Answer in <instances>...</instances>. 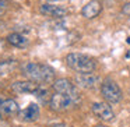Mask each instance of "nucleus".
Segmentation results:
<instances>
[{
    "label": "nucleus",
    "instance_id": "14",
    "mask_svg": "<svg viewBox=\"0 0 130 127\" xmlns=\"http://www.w3.org/2000/svg\"><path fill=\"white\" fill-rule=\"evenodd\" d=\"M35 96H37L38 99H39L41 102H42V103H49V102H51V94H49V91L46 89L45 87H41L39 85V88H38V91L37 92L34 94Z\"/></svg>",
    "mask_w": 130,
    "mask_h": 127
},
{
    "label": "nucleus",
    "instance_id": "9",
    "mask_svg": "<svg viewBox=\"0 0 130 127\" xmlns=\"http://www.w3.org/2000/svg\"><path fill=\"white\" fill-rule=\"evenodd\" d=\"M41 84L32 81V80H27V81H15L11 84V89L18 94H35L38 91Z\"/></svg>",
    "mask_w": 130,
    "mask_h": 127
},
{
    "label": "nucleus",
    "instance_id": "18",
    "mask_svg": "<svg viewBox=\"0 0 130 127\" xmlns=\"http://www.w3.org/2000/svg\"><path fill=\"white\" fill-rule=\"evenodd\" d=\"M3 27H4V24H3V23H2V21H0V29L3 28Z\"/></svg>",
    "mask_w": 130,
    "mask_h": 127
},
{
    "label": "nucleus",
    "instance_id": "11",
    "mask_svg": "<svg viewBox=\"0 0 130 127\" xmlns=\"http://www.w3.org/2000/svg\"><path fill=\"white\" fill-rule=\"evenodd\" d=\"M21 120L32 123V121H37L39 119V106L37 103H29L25 109H23L18 113Z\"/></svg>",
    "mask_w": 130,
    "mask_h": 127
},
{
    "label": "nucleus",
    "instance_id": "19",
    "mask_svg": "<svg viewBox=\"0 0 130 127\" xmlns=\"http://www.w3.org/2000/svg\"><path fill=\"white\" fill-rule=\"evenodd\" d=\"M49 2H59V0H49Z\"/></svg>",
    "mask_w": 130,
    "mask_h": 127
},
{
    "label": "nucleus",
    "instance_id": "10",
    "mask_svg": "<svg viewBox=\"0 0 130 127\" xmlns=\"http://www.w3.org/2000/svg\"><path fill=\"white\" fill-rule=\"evenodd\" d=\"M76 82L83 88H87V89H91V88H95V85L98 84V77L92 73H78L76 76Z\"/></svg>",
    "mask_w": 130,
    "mask_h": 127
},
{
    "label": "nucleus",
    "instance_id": "8",
    "mask_svg": "<svg viewBox=\"0 0 130 127\" xmlns=\"http://www.w3.org/2000/svg\"><path fill=\"white\" fill-rule=\"evenodd\" d=\"M102 11V3L101 0H90L87 4L81 9V15L87 20H92V18L98 17Z\"/></svg>",
    "mask_w": 130,
    "mask_h": 127
},
{
    "label": "nucleus",
    "instance_id": "17",
    "mask_svg": "<svg viewBox=\"0 0 130 127\" xmlns=\"http://www.w3.org/2000/svg\"><path fill=\"white\" fill-rule=\"evenodd\" d=\"M51 127H70V126H67V124H63V123H57V124H53V126H51Z\"/></svg>",
    "mask_w": 130,
    "mask_h": 127
},
{
    "label": "nucleus",
    "instance_id": "1",
    "mask_svg": "<svg viewBox=\"0 0 130 127\" xmlns=\"http://www.w3.org/2000/svg\"><path fill=\"white\" fill-rule=\"evenodd\" d=\"M23 71L28 80L38 82V84H53L56 73L49 64L43 63L28 62L23 66Z\"/></svg>",
    "mask_w": 130,
    "mask_h": 127
},
{
    "label": "nucleus",
    "instance_id": "5",
    "mask_svg": "<svg viewBox=\"0 0 130 127\" xmlns=\"http://www.w3.org/2000/svg\"><path fill=\"white\" fill-rule=\"evenodd\" d=\"M49 106H51V109L55 110V112H66L70 106H76V105H74L73 101H71L70 96L55 91V94L51 96Z\"/></svg>",
    "mask_w": 130,
    "mask_h": 127
},
{
    "label": "nucleus",
    "instance_id": "12",
    "mask_svg": "<svg viewBox=\"0 0 130 127\" xmlns=\"http://www.w3.org/2000/svg\"><path fill=\"white\" fill-rule=\"evenodd\" d=\"M0 113L4 116H15L20 113L18 103L14 99H4L0 102Z\"/></svg>",
    "mask_w": 130,
    "mask_h": 127
},
{
    "label": "nucleus",
    "instance_id": "4",
    "mask_svg": "<svg viewBox=\"0 0 130 127\" xmlns=\"http://www.w3.org/2000/svg\"><path fill=\"white\" fill-rule=\"evenodd\" d=\"M52 87H53V89L56 91V92H60V94H64V95L70 96L71 101L74 102V105H78L80 101H81L78 89H77V87L70 81V80H67V78L55 80Z\"/></svg>",
    "mask_w": 130,
    "mask_h": 127
},
{
    "label": "nucleus",
    "instance_id": "7",
    "mask_svg": "<svg viewBox=\"0 0 130 127\" xmlns=\"http://www.w3.org/2000/svg\"><path fill=\"white\" fill-rule=\"evenodd\" d=\"M39 13L51 18H63L69 14L67 9L62 6H56L53 3H43L39 6Z\"/></svg>",
    "mask_w": 130,
    "mask_h": 127
},
{
    "label": "nucleus",
    "instance_id": "3",
    "mask_svg": "<svg viewBox=\"0 0 130 127\" xmlns=\"http://www.w3.org/2000/svg\"><path fill=\"white\" fill-rule=\"evenodd\" d=\"M101 94L102 98L108 102V103H119L123 98L122 89L119 88V85L116 84L113 80H104V82L101 84Z\"/></svg>",
    "mask_w": 130,
    "mask_h": 127
},
{
    "label": "nucleus",
    "instance_id": "2",
    "mask_svg": "<svg viewBox=\"0 0 130 127\" xmlns=\"http://www.w3.org/2000/svg\"><path fill=\"white\" fill-rule=\"evenodd\" d=\"M64 60L67 67L76 73H92L96 68L95 60L83 53H69Z\"/></svg>",
    "mask_w": 130,
    "mask_h": 127
},
{
    "label": "nucleus",
    "instance_id": "15",
    "mask_svg": "<svg viewBox=\"0 0 130 127\" xmlns=\"http://www.w3.org/2000/svg\"><path fill=\"white\" fill-rule=\"evenodd\" d=\"M9 4H10L9 0H0V17H3L6 14V11L9 10Z\"/></svg>",
    "mask_w": 130,
    "mask_h": 127
},
{
    "label": "nucleus",
    "instance_id": "13",
    "mask_svg": "<svg viewBox=\"0 0 130 127\" xmlns=\"http://www.w3.org/2000/svg\"><path fill=\"white\" fill-rule=\"evenodd\" d=\"M7 42L14 48H25L28 45V39L24 35L18 34V32H13L7 37Z\"/></svg>",
    "mask_w": 130,
    "mask_h": 127
},
{
    "label": "nucleus",
    "instance_id": "20",
    "mask_svg": "<svg viewBox=\"0 0 130 127\" xmlns=\"http://www.w3.org/2000/svg\"><path fill=\"white\" fill-rule=\"evenodd\" d=\"M96 127H106V126H96Z\"/></svg>",
    "mask_w": 130,
    "mask_h": 127
},
{
    "label": "nucleus",
    "instance_id": "6",
    "mask_svg": "<svg viewBox=\"0 0 130 127\" xmlns=\"http://www.w3.org/2000/svg\"><path fill=\"white\" fill-rule=\"evenodd\" d=\"M91 110L102 121H112L115 119V112L110 107V105L106 102H95L91 106Z\"/></svg>",
    "mask_w": 130,
    "mask_h": 127
},
{
    "label": "nucleus",
    "instance_id": "16",
    "mask_svg": "<svg viewBox=\"0 0 130 127\" xmlns=\"http://www.w3.org/2000/svg\"><path fill=\"white\" fill-rule=\"evenodd\" d=\"M122 13H123L126 17H130V2H127V3H124L123 6H122Z\"/></svg>",
    "mask_w": 130,
    "mask_h": 127
}]
</instances>
